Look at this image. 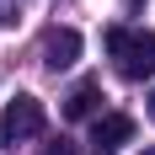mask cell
<instances>
[{
	"label": "cell",
	"mask_w": 155,
	"mask_h": 155,
	"mask_svg": "<svg viewBox=\"0 0 155 155\" xmlns=\"http://www.w3.org/2000/svg\"><path fill=\"white\" fill-rule=\"evenodd\" d=\"M102 43H107V54H112V64H118L123 80H150L155 75V32H144V27H107Z\"/></svg>",
	"instance_id": "6da1fadb"
},
{
	"label": "cell",
	"mask_w": 155,
	"mask_h": 155,
	"mask_svg": "<svg viewBox=\"0 0 155 155\" xmlns=\"http://www.w3.org/2000/svg\"><path fill=\"white\" fill-rule=\"evenodd\" d=\"M43 134V102L38 96H11L5 107H0V144H27Z\"/></svg>",
	"instance_id": "7a4b0ae2"
},
{
	"label": "cell",
	"mask_w": 155,
	"mask_h": 155,
	"mask_svg": "<svg viewBox=\"0 0 155 155\" xmlns=\"http://www.w3.org/2000/svg\"><path fill=\"white\" fill-rule=\"evenodd\" d=\"M38 59L59 75V70H70V64L80 59V32L75 27H48L43 32V48H38Z\"/></svg>",
	"instance_id": "3957f363"
},
{
	"label": "cell",
	"mask_w": 155,
	"mask_h": 155,
	"mask_svg": "<svg viewBox=\"0 0 155 155\" xmlns=\"http://www.w3.org/2000/svg\"><path fill=\"white\" fill-rule=\"evenodd\" d=\"M128 139H134V118H128V112H102L91 123V150H102V155L123 150Z\"/></svg>",
	"instance_id": "277c9868"
},
{
	"label": "cell",
	"mask_w": 155,
	"mask_h": 155,
	"mask_svg": "<svg viewBox=\"0 0 155 155\" xmlns=\"http://www.w3.org/2000/svg\"><path fill=\"white\" fill-rule=\"evenodd\" d=\"M96 102H102V80H80L75 91L64 96V118L80 123V118H91V112H96Z\"/></svg>",
	"instance_id": "5b68a950"
},
{
	"label": "cell",
	"mask_w": 155,
	"mask_h": 155,
	"mask_svg": "<svg viewBox=\"0 0 155 155\" xmlns=\"http://www.w3.org/2000/svg\"><path fill=\"white\" fill-rule=\"evenodd\" d=\"M5 21H11V11H5V5H0V27H5Z\"/></svg>",
	"instance_id": "8992f818"
},
{
	"label": "cell",
	"mask_w": 155,
	"mask_h": 155,
	"mask_svg": "<svg viewBox=\"0 0 155 155\" xmlns=\"http://www.w3.org/2000/svg\"><path fill=\"white\" fill-rule=\"evenodd\" d=\"M48 155H70V150H64V139H59V150H48Z\"/></svg>",
	"instance_id": "52a82bcc"
},
{
	"label": "cell",
	"mask_w": 155,
	"mask_h": 155,
	"mask_svg": "<svg viewBox=\"0 0 155 155\" xmlns=\"http://www.w3.org/2000/svg\"><path fill=\"white\" fill-rule=\"evenodd\" d=\"M150 118H155V91H150Z\"/></svg>",
	"instance_id": "ba28073f"
},
{
	"label": "cell",
	"mask_w": 155,
	"mask_h": 155,
	"mask_svg": "<svg viewBox=\"0 0 155 155\" xmlns=\"http://www.w3.org/2000/svg\"><path fill=\"white\" fill-rule=\"evenodd\" d=\"M144 155H155V144H144Z\"/></svg>",
	"instance_id": "9c48e42d"
}]
</instances>
